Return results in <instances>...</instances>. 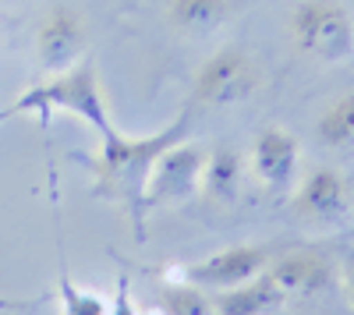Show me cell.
<instances>
[{
	"mask_svg": "<svg viewBox=\"0 0 354 315\" xmlns=\"http://www.w3.org/2000/svg\"><path fill=\"white\" fill-rule=\"evenodd\" d=\"M192 131V113H177V117L163 128V131H153V135H142V138H131L124 131H110L100 138V153H96V191H103L110 202L124 206L138 227V234H145V184H149V174L156 160L185 142Z\"/></svg>",
	"mask_w": 354,
	"mask_h": 315,
	"instance_id": "1",
	"label": "cell"
},
{
	"mask_svg": "<svg viewBox=\"0 0 354 315\" xmlns=\"http://www.w3.org/2000/svg\"><path fill=\"white\" fill-rule=\"evenodd\" d=\"M18 113H32V117H53V113H68V117H78L82 124H88L100 138L110 135L117 124L110 117V103L103 93V82L96 64L82 57V61L68 71H53L46 75L39 85H32L28 93H21L4 113V117H18Z\"/></svg>",
	"mask_w": 354,
	"mask_h": 315,
	"instance_id": "2",
	"label": "cell"
},
{
	"mask_svg": "<svg viewBox=\"0 0 354 315\" xmlns=\"http://www.w3.org/2000/svg\"><path fill=\"white\" fill-rule=\"evenodd\" d=\"M290 43L319 64H347L354 57V18L340 0H298L290 11Z\"/></svg>",
	"mask_w": 354,
	"mask_h": 315,
	"instance_id": "3",
	"label": "cell"
},
{
	"mask_svg": "<svg viewBox=\"0 0 354 315\" xmlns=\"http://www.w3.org/2000/svg\"><path fill=\"white\" fill-rule=\"evenodd\" d=\"M259 89V64L241 46H223L205 57L195 71V103L202 106H238Z\"/></svg>",
	"mask_w": 354,
	"mask_h": 315,
	"instance_id": "4",
	"label": "cell"
},
{
	"mask_svg": "<svg viewBox=\"0 0 354 315\" xmlns=\"http://www.w3.org/2000/svg\"><path fill=\"white\" fill-rule=\"evenodd\" d=\"M202 166H205V149L192 146V142H177L170 146L149 174L145 184V209H170L188 202L192 195L202 191Z\"/></svg>",
	"mask_w": 354,
	"mask_h": 315,
	"instance_id": "5",
	"label": "cell"
},
{
	"mask_svg": "<svg viewBox=\"0 0 354 315\" xmlns=\"http://www.w3.org/2000/svg\"><path fill=\"white\" fill-rule=\"evenodd\" d=\"M270 262L273 259L262 245H230V248L205 255L202 262L185 266V276L195 287L216 294V291H230V287H241V283L255 280L259 273L270 269Z\"/></svg>",
	"mask_w": 354,
	"mask_h": 315,
	"instance_id": "6",
	"label": "cell"
},
{
	"mask_svg": "<svg viewBox=\"0 0 354 315\" xmlns=\"http://www.w3.org/2000/svg\"><path fill=\"white\" fill-rule=\"evenodd\" d=\"M88 46V32H85V21L75 8L68 4H53L43 21H39V32H36V57L46 75L53 71H68L75 68Z\"/></svg>",
	"mask_w": 354,
	"mask_h": 315,
	"instance_id": "7",
	"label": "cell"
},
{
	"mask_svg": "<svg viewBox=\"0 0 354 315\" xmlns=\"http://www.w3.org/2000/svg\"><path fill=\"white\" fill-rule=\"evenodd\" d=\"M294 213L308 227H337L351 213V181L333 166H312L294 191Z\"/></svg>",
	"mask_w": 354,
	"mask_h": 315,
	"instance_id": "8",
	"label": "cell"
},
{
	"mask_svg": "<svg viewBox=\"0 0 354 315\" xmlns=\"http://www.w3.org/2000/svg\"><path fill=\"white\" fill-rule=\"evenodd\" d=\"M248 174L266 188H287L301 174V146L287 128H262L248 149Z\"/></svg>",
	"mask_w": 354,
	"mask_h": 315,
	"instance_id": "9",
	"label": "cell"
},
{
	"mask_svg": "<svg viewBox=\"0 0 354 315\" xmlns=\"http://www.w3.org/2000/svg\"><path fill=\"white\" fill-rule=\"evenodd\" d=\"M283 301H287V294L280 291L273 273L266 269L255 280L241 283V287L216 291L213 294V312L216 315H273V312L283 308Z\"/></svg>",
	"mask_w": 354,
	"mask_h": 315,
	"instance_id": "10",
	"label": "cell"
},
{
	"mask_svg": "<svg viewBox=\"0 0 354 315\" xmlns=\"http://www.w3.org/2000/svg\"><path fill=\"white\" fill-rule=\"evenodd\" d=\"M270 273H273V280L280 283V291L287 294V298H294V294H315V291H322L330 283V266L319 259V255H312V251H294V255H283V259H277V262H270Z\"/></svg>",
	"mask_w": 354,
	"mask_h": 315,
	"instance_id": "11",
	"label": "cell"
},
{
	"mask_svg": "<svg viewBox=\"0 0 354 315\" xmlns=\"http://www.w3.org/2000/svg\"><path fill=\"white\" fill-rule=\"evenodd\" d=\"M227 18L230 0H167V21L185 36H205L227 25Z\"/></svg>",
	"mask_w": 354,
	"mask_h": 315,
	"instance_id": "12",
	"label": "cell"
},
{
	"mask_svg": "<svg viewBox=\"0 0 354 315\" xmlns=\"http://www.w3.org/2000/svg\"><path fill=\"white\" fill-rule=\"evenodd\" d=\"M245 178V160L234 149H213L205 153V166H202V195H213L230 202L241 188Z\"/></svg>",
	"mask_w": 354,
	"mask_h": 315,
	"instance_id": "13",
	"label": "cell"
},
{
	"mask_svg": "<svg viewBox=\"0 0 354 315\" xmlns=\"http://www.w3.org/2000/svg\"><path fill=\"white\" fill-rule=\"evenodd\" d=\"M319 142L330 149H354V93L333 99L315 124Z\"/></svg>",
	"mask_w": 354,
	"mask_h": 315,
	"instance_id": "14",
	"label": "cell"
},
{
	"mask_svg": "<svg viewBox=\"0 0 354 315\" xmlns=\"http://www.w3.org/2000/svg\"><path fill=\"white\" fill-rule=\"evenodd\" d=\"M160 312L163 315H216L213 294L195 287V283H167L160 294Z\"/></svg>",
	"mask_w": 354,
	"mask_h": 315,
	"instance_id": "15",
	"label": "cell"
},
{
	"mask_svg": "<svg viewBox=\"0 0 354 315\" xmlns=\"http://www.w3.org/2000/svg\"><path fill=\"white\" fill-rule=\"evenodd\" d=\"M110 301L96 291H85L71 280H61V315H106Z\"/></svg>",
	"mask_w": 354,
	"mask_h": 315,
	"instance_id": "16",
	"label": "cell"
},
{
	"mask_svg": "<svg viewBox=\"0 0 354 315\" xmlns=\"http://www.w3.org/2000/svg\"><path fill=\"white\" fill-rule=\"evenodd\" d=\"M106 315H142L138 305H135V298H131V283H128V276L117 280V294H113Z\"/></svg>",
	"mask_w": 354,
	"mask_h": 315,
	"instance_id": "17",
	"label": "cell"
},
{
	"mask_svg": "<svg viewBox=\"0 0 354 315\" xmlns=\"http://www.w3.org/2000/svg\"><path fill=\"white\" fill-rule=\"evenodd\" d=\"M340 287H344L347 301L354 305V262H347V266H344V273H340Z\"/></svg>",
	"mask_w": 354,
	"mask_h": 315,
	"instance_id": "18",
	"label": "cell"
}]
</instances>
